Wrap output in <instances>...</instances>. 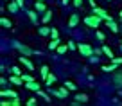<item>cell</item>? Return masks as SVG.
Masks as SVG:
<instances>
[{
	"label": "cell",
	"mask_w": 122,
	"mask_h": 106,
	"mask_svg": "<svg viewBox=\"0 0 122 106\" xmlns=\"http://www.w3.org/2000/svg\"><path fill=\"white\" fill-rule=\"evenodd\" d=\"M7 9H9V13H13V15H16V13L20 11V5L16 4V0H15V2H11V0H9V4H7Z\"/></svg>",
	"instance_id": "8fae6325"
},
{
	"label": "cell",
	"mask_w": 122,
	"mask_h": 106,
	"mask_svg": "<svg viewBox=\"0 0 122 106\" xmlns=\"http://www.w3.org/2000/svg\"><path fill=\"white\" fill-rule=\"evenodd\" d=\"M50 31H52V29H49V27L43 25V27H40V29H38V32H40V36H49Z\"/></svg>",
	"instance_id": "44dd1931"
},
{
	"label": "cell",
	"mask_w": 122,
	"mask_h": 106,
	"mask_svg": "<svg viewBox=\"0 0 122 106\" xmlns=\"http://www.w3.org/2000/svg\"><path fill=\"white\" fill-rule=\"evenodd\" d=\"M106 25L110 27L111 32H118V29H120V27H118V23H115L113 20H106Z\"/></svg>",
	"instance_id": "5bb4252c"
},
{
	"label": "cell",
	"mask_w": 122,
	"mask_h": 106,
	"mask_svg": "<svg viewBox=\"0 0 122 106\" xmlns=\"http://www.w3.org/2000/svg\"><path fill=\"white\" fill-rule=\"evenodd\" d=\"M66 50H70V49H68V45H59V47L56 49V52H57V54H65Z\"/></svg>",
	"instance_id": "83f0119b"
},
{
	"label": "cell",
	"mask_w": 122,
	"mask_h": 106,
	"mask_svg": "<svg viewBox=\"0 0 122 106\" xmlns=\"http://www.w3.org/2000/svg\"><path fill=\"white\" fill-rule=\"evenodd\" d=\"M25 104H27V106H36V104H38V99H36V97H29Z\"/></svg>",
	"instance_id": "f1b7e54d"
},
{
	"label": "cell",
	"mask_w": 122,
	"mask_h": 106,
	"mask_svg": "<svg viewBox=\"0 0 122 106\" xmlns=\"http://www.w3.org/2000/svg\"><path fill=\"white\" fill-rule=\"evenodd\" d=\"M49 74H50V68L47 67V65H43V67L40 68V76H41L43 79H47V76H49Z\"/></svg>",
	"instance_id": "ffe728a7"
},
{
	"label": "cell",
	"mask_w": 122,
	"mask_h": 106,
	"mask_svg": "<svg viewBox=\"0 0 122 106\" xmlns=\"http://www.w3.org/2000/svg\"><path fill=\"white\" fill-rule=\"evenodd\" d=\"M65 86L68 88L70 92H76L77 90V86H76V83H72V81H65Z\"/></svg>",
	"instance_id": "d4e9b609"
},
{
	"label": "cell",
	"mask_w": 122,
	"mask_h": 106,
	"mask_svg": "<svg viewBox=\"0 0 122 106\" xmlns=\"http://www.w3.org/2000/svg\"><path fill=\"white\" fill-rule=\"evenodd\" d=\"M9 101H11V106H20L22 104V99L16 95V97H9Z\"/></svg>",
	"instance_id": "cb8c5ba5"
},
{
	"label": "cell",
	"mask_w": 122,
	"mask_h": 106,
	"mask_svg": "<svg viewBox=\"0 0 122 106\" xmlns=\"http://www.w3.org/2000/svg\"><path fill=\"white\" fill-rule=\"evenodd\" d=\"M70 2H72V0H61V4H63V5H68Z\"/></svg>",
	"instance_id": "f35d334b"
},
{
	"label": "cell",
	"mask_w": 122,
	"mask_h": 106,
	"mask_svg": "<svg viewBox=\"0 0 122 106\" xmlns=\"http://www.w3.org/2000/svg\"><path fill=\"white\" fill-rule=\"evenodd\" d=\"M23 86H25V88H29L30 92H38L40 88H41V86H40V83H36V81H29V83H25Z\"/></svg>",
	"instance_id": "9c48e42d"
},
{
	"label": "cell",
	"mask_w": 122,
	"mask_h": 106,
	"mask_svg": "<svg viewBox=\"0 0 122 106\" xmlns=\"http://www.w3.org/2000/svg\"><path fill=\"white\" fill-rule=\"evenodd\" d=\"M88 2H90V5H92V7L95 5V0H88Z\"/></svg>",
	"instance_id": "ab89813d"
},
{
	"label": "cell",
	"mask_w": 122,
	"mask_h": 106,
	"mask_svg": "<svg viewBox=\"0 0 122 106\" xmlns=\"http://www.w3.org/2000/svg\"><path fill=\"white\" fill-rule=\"evenodd\" d=\"M101 22H102V18H101V16H97L95 13H92L90 16H84V23H86L88 27H92V29H99Z\"/></svg>",
	"instance_id": "6da1fadb"
},
{
	"label": "cell",
	"mask_w": 122,
	"mask_h": 106,
	"mask_svg": "<svg viewBox=\"0 0 122 106\" xmlns=\"http://www.w3.org/2000/svg\"><path fill=\"white\" fill-rule=\"evenodd\" d=\"M36 94H38V97H41V99H45L47 102H50V97H49V94H45V92H43L41 88H40V90L36 92Z\"/></svg>",
	"instance_id": "603a6c76"
},
{
	"label": "cell",
	"mask_w": 122,
	"mask_h": 106,
	"mask_svg": "<svg viewBox=\"0 0 122 106\" xmlns=\"http://www.w3.org/2000/svg\"><path fill=\"white\" fill-rule=\"evenodd\" d=\"M83 2H84V0H72V4L76 5V7H81V5H83Z\"/></svg>",
	"instance_id": "d6a6232c"
},
{
	"label": "cell",
	"mask_w": 122,
	"mask_h": 106,
	"mask_svg": "<svg viewBox=\"0 0 122 106\" xmlns=\"http://www.w3.org/2000/svg\"><path fill=\"white\" fill-rule=\"evenodd\" d=\"M59 45H61V40L59 38H52V40H50V43H49V50H56Z\"/></svg>",
	"instance_id": "7c38bea8"
},
{
	"label": "cell",
	"mask_w": 122,
	"mask_h": 106,
	"mask_svg": "<svg viewBox=\"0 0 122 106\" xmlns=\"http://www.w3.org/2000/svg\"><path fill=\"white\" fill-rule=\"evenodd\" d=\"M68 49H70V50H76V49H77V43H74V42H68Z\"/></svg>",
	"instance_id": "e575fe53"
},
{
	"label": "cell",
	"mask_w": 122,
	"mask_h": 106,
	"mask_svg": "<svg viewBox=\"0 0 122 106\" xmlns=\"http://www.w3.org/2000/svg\"><path fill=\"white\" fill-rule=\"evenodd\" d=\"M56 81H57V77L54 76V74H49V76H47V79H45V85H47V86H52Z\"/></svg>",
	"instance_id": "d6986e66"
},
{
	"label": "cell",
	"mask_w": 122,
	"mask_h": 106,
	"mask_svg": "<svg viewBox=\"0 0 122 106\" xmlns=\"http://www.w3.org/2000/svg\"><path fill=\"white\" fill-rule=\"evenodd\" d=\"M49 92H50V94H52V95H56V97H59V99H66V97H68V88H66V86H63V88H57V90H54V88H49Z\"/></svg>",
	"instance_id": "277c9868"
},
{
	"label": "cell",
	"mask_w": 122,
	"mask_h": 106,
	"mask_svg": "<svg viewBox=\"0 0 122 106\" xmlns=\"http://www.w3.org/2000/svg\"><path fill=\"white\" fill-rule=\"evenodd\" d=\"M11 72H13V74H16V76H22V74H23L20 67H11Z\"/></svg>",
	"instance_id": "f546056e"
},
{
	"label": "cell",
	"mask_w": 122,
	"mask_h": 106,
	"mask_svg": "<svg viewBox=\"0 0 122 106\" xmlns=\"http://www.w3.org/2000/svg\"><path fill=\"white\" fill-rule=\"evenodd\" d=\"M13 47H15L20 54H25V56H32V54H34V50L30 49V47L23 45V43H20V42H13Z\"/></svg>",
	"instance_id": "3957f363"
},
{
	"label": "cell",
	"mask_w": 122,
	"mask_h": 106,
	"mask_svg": "<svg viewBox=\"0 0 122 106\" xmlns=\"http://www.w3.org/2000/svg\"><path fill=\"white\" fill-rule=\"evenodd\" d=\"M77 50H79V54H81V56H84V58H92L93 54H95L93 47L88 45V43H77Z\"/></svg>",
	"instance_id": "7a4b0ae2"
},
{
	"label": "cell",
	"mask_w": 122,
	"mask_h": 106,
	"mask_svg": "<svg viewBox=\"0 0 122 106\" xmlns=\"http://www.w3.org/2000/svg\"><path fill=\"white\" fill-rule=\"evenodd\" d=\"M22 79H23V83H29V81H36V79H34V76H30V74H22Z\"/></svg>",
	"instance_id": "4316f807"
},
{
	"label": "cell",
	"mask_w": 122,
	"mask_h": 106,
	"mask_svg": "<svg viewBox=\"0 0 122 106\" xmlns=\"http://www.w3.org/2000/svg\"><path fill=\"white\" fill-rule=\"evenodd\" d=\"M120 49H122V45H120Z\"/></svg>",
	"instance_id": "7bdbcfd3"
},
{
	"label": "cell",
	"mask_w": 122,
	"mask_h": 106,
	"mask_svg": "<svg viewBox=\"0 0 122 106\" xmlns=\"http://www.w3.org/2000/svg\"><path fill=\"white\" fill-rule=\"evenodd\" d=\"M111 79H113V85L118 88H122V72H118V70H115L113 76H111Z\"/></svg>",
	"instance_id": "52a82bcc"
},
{
	"label": "cell",
	"mask_w": 122,
	"mask_h": 106,
	"mask_svg": "<svg viewBox=\"0 0 122 106\" xmlns=\"http://www.w3.org/2000/svg\"><path fill=\"white\" fill-rule=\"evenodd\" d=\"M18 61H20V63H22L23 67L27 68V70H34V63H32V61L29 59V56H25V54H22V56L18 58Z\"/></svg>",
	"instance_id": "8992f818"
},
{
	"label": "cell",
	"mask_w": 122,
	"mask_h": 106,
	"mask_svg": "<svg viewBox=\"0 0 122 106\" xmlns=\"http://www.w3.org/2000/svg\"><path fill=\"white\" fill-rule=\"evenodd\" d=\"M92 13H95L97 16H101V18H102L104 22H106V20H113L110 15H108V11H106V9L99 7V5H93V7H92Z\"/></svg>",
	"instance_id": "5b68a950"
},
{
	"label": "cell",
	"mask_w": 122,
	"mask_h": 106,
	"mask_svg": "<svg viewBox=\"0 0 122 106\" xmlns=\"http://www.w3.org/2000/svg\"><path fill=\"white\" fill-rule=\"evenodd\" d=\"M0 25L4 27V29H11V27H13V23H11V20H9V18L2 16V18H0Z\"/></svg>",
	"instance_id": "9a60e30c"
},
{
	"label": "cell",
	"mask_w": 122,
	"mask_h": 106,
	"mask_svg": "<svg viewBox=\"0 0 122 106\" xmlns=\"http://www.w3.org/2000/svg\"><path fill=\"white\" fill-rule=\"evenodd\" d=\"M0 85H2V86H5V85H7V79H5V77H4V76L0 77Z\"/></svg>",
	"instance_id": "74e56055"
},
{
	"label": "cell",
	"mask_w": 122,
	"mask_h": 106,
	"mask_svg": "<svg viewBox=\"0 0 122 106\" xmlns=\"http://www.w3.org/2000/svg\"><path fill=\"white\" fill-rule=\"evenodd\" d=\"M118 70V65L117 63H111V65H102V72H115Z\"/></svg>",
	"instance_id": "4fadbf2b"
},
{
	"label": "cell",
	"mask_w": 122,
	"mask_h": 106,
	"mask_svg": "<svg viewBox=\"0 0 122 106\" xmlns=\"http://www.w3.org/2000/svg\"><path fill=\"white\" fill-rule=\"evenodd\" d=\"M79 23V15H70V20H68V27H76Z\"/></svg>",
	"instance_id": "2e32d148"
},
{
	"label": "cell",
	"mask_w": 122,
	"mask_h": 106,
	"mask_svg": "<svg viewBox=\"0 0 122 106\" xmlns=\"http://www.w3.org/2000/svg\"><path fill=\"white\" fill-rule=\"evenodd\" d=\"M118 16H120V20H122V11H120V13H118Z\"/></svg>",
	"instance_id": "60d3db41"
},
{
	"label": "cell",
	"mask_w": 122,
	"mask_h": 106,
	"mask_svg": "<svg viewBox=\"0 0 122 106\" xmlns=\"http://www.w3.org/2000/svg\"><path fill=\"white\" fill-rule=\"evenodd\" d=\"M50 18H52V11H49V9H47V11L43 13V16H41V23H49Z\"/></svg>",
	"instance_id": "ac0fdd59"
},
{
	"label": "cell",
	"mask_w": 122,
	"mask_h": 106,
	"mask_svg": "<svg viewBox=\"0 0 122 106\" xmlns=\"http://www.w3.org/2000/svg\"><path fill=\"white\" fill-rule=\"evenodd\" d=\"M111 63H117V65H122V58H117V56H115L113 59H111Z\"/></svg>",
	"instance_id": "836d02e7"
},
{
	"label": "cell",
	"mask_w": 122,
	"mask_h": 106,
	"mask_svg": "<svg viewBox=\"0 0 122 106\" xmlns=\"http://www.w3.org/2000/svg\"><path fill=\"white\" fill-rule=\"evenodd\" d=\"M50 38H59V31L52 29V31H50Z\"/></svg>",
	"instance_id": "4dcf8cb0"
},
{
	"label": "cell",
	"mask_w": 122,
	"mask_h": 106,
	"mask_svg": "<svg viewBox=\"0 0 122 106\" xmlns=\"http://www.w3.org/2000/svg\"><path fill=\"white\" fill-rule=\"evenodd\" d=\"M34 9H36L38 13H45V11H47L45 0H34Z\"/></svg>",
	"instance_id": "ba28073f"
},
{
	"label": "cell",
	"mask_w": 122,
	"mask_h": 106,
	"mask_svg": "<svg viewBox=\"0 0 122 106\" xmlns=\"http://www.w3.org/2000/svg\"><path fill=\"white\" fill-rule=\"evenodd\" d=\"M0 95H2V97H16L18 94H16L15 90H11V88H9V90H2V92H0Z\"/></svg>",
	"instance_id": "e0dca14e"
},
{
	"label": "cell",
	"mask_w": 122,
	"mask_h": 106,
	"mask_svg": "<svg viewBox=\"0 0 122 106\" xmlns=\"http://www.w3.org/2000/svg\"><path fill=\"white\" fill-rule=\"evenodd\" d=\"M4 2H9V0H4Z\"/></svg>",
	"instance_id": "b9f144b4"
},
{
	"label": "cell",
	"mask_w": 122,
	"mask_h": 106,
	"mask_svg": "<svg viewBox=\"0 0 122 106\" xmlns=\"http://www.w3.org/2000/svg\"><path fill=\"white\" fill-rule=\"evenodd\" d=\"M102 50H104V54H106V56H108V58H110V61H111V59H113V58H115V56H113V50H111V49H110V47H106V45H102Z\"/></svg>",
	"instance_id": "7402d4cb"
},
{
	"label": "cell",
	"mask_w": 122,
	"mask_h": 106,
	"mask_svg": "<svg viewBox=\"0 0 122 106\" xmlns=\"http://www.w3.org/2000/svg\"><path fill=\"white\" fill-rule=\"evenodd\" d=\"M38 15H40V13L36 11V9H34V11H27V16H29V20L34 23V25H38Z\"/></svg>",
	"instance_id": "30bf717a"
},
{
	"label": "cell",
	"mask_w": 122,
	"mask_h": 106,
	"mask_svg": "<svg viewBox=\"0 0 122 106\" xmlns=\"http://www.w3.org/2000/svg\"><path fill=\"white\" fill-rule=\"evenodd\" d=\"M16 4L20 5V9H23V5H25V0H16Z\"/></svg>",
	"instance_id": "8d00e7d4"
},
{
	"label": "cell",
	"mask_w": 122,
	"mask_h": 106,
	"mask_svg": "<svg viewBox=\"0 0 122 106\" xmlns=\"http://www.w3.org/2000/svg\"><path fill=\"white\" fill-rule=\"evenodd\" d=\"M95 34H97V38H99L101 42H104V40H106V36H104V34L101 32V31H97V29H95Z\"/></svg>",
	"instance_id": "1f68e13d"
},
{
	"label": "cell",
	"mask_w": 122,
	"mask_h": 106,
	"mask_svg": "<svg viewBox=\"0 0 122 106\" xmlns=\"http://www.w3.org/2000/svg\"><path fill=\"white\" fill-rule=\"evenodd\" d=\"M88 61H90V63H99V59H97V56H95V54H93L92 58H88Z\"/></svg>",
	"instance_id": "d590c367"
},
{
	"label": "cell",
	"mask_w": 122,
	"mask_h": 106,
	"mask_svg": "<svg viewBox=\"0 0 122 106\" xmlns=\"http://www.w3.org/2000/svg\"><path fill=\"white\" fill-rule=\"evenodd\" d=\"M76 101H79V102H86V101H88V95H86V94H77V95H76Z\"/></svg>",
	"instance_id": "484cf974"
}]
</instances>
